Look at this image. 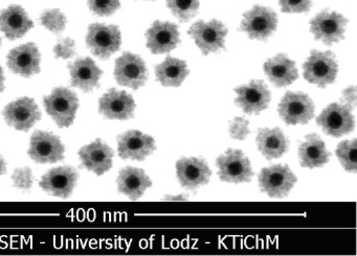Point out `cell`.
I'll return each mask as SVG.
<instances>
[{
	"label": "cell",
	"mask_w": 357,
	"mask_h": 256,
	"mask_svg": "<svg viewBox=\"0 0 357 256\" xmlns=\"http://www.w3.org/2000/svg\"><path fill=\"white\" fill-rule=\"evenodd\" d=\"M41 56L35 43H26L12 49L8 55V67L24 78L40 72Z\"/></svg>",
	"instance_id": "d6986e66"
},
{
	"label": "cell",
	"mask_w": 357,
	"mask_h": 256,
	"mask_svg": "<svg viewBox=\"0 0 357 256\" xmlns=\"http://www.w3.org/2000/svg\"><path fill=\"white\" fill-rule=\"evenodd\" d=\"M229 136L236 141H245L250 135V122L244 118H235L229 122Z\"/></svg>",
	"instance_id": "836d02e7"
},
{
	"label": "cell",
	"mask_w": 357,
	"mask_h": 256,
	"mask_svg": "<svg viewBox=\"0 0 357 256\" xmlns=\"http://www.w3.org/2000/svg\"><path fill=\"white\" fill-rule=\"evenodd\" d=\"M7 173V163L6 160L3 159V156H0V176L5 175Z\"/></svg>",
	"instance_id": "f35d334b"
},
{
	"label": "cell",
	"mask_w": 357,
	"mask_h": 256,
	"mask_svg": "<svg viewBox=\"0 0 357 256\" xmlns=\"http://www.w3.org/2000/svg\"><path fill=\"white\" fill-rule=\"evenodd\" d=\"M5 90V74H3V70L0 66V93Z\"/></svg>",
	"instance_id": "ab89813d"
},
{
	"label": "cell",
	"mask_w": 357,
	"mask_h": 256,
	"mask_svg": "<svg viewBox=\"0 0 357 256\" xmlns=\"http://www.w3.org/2000/svg\"><path fill=\"white\" fill-rule=\"evenodd\" d=\"M45 110L60 128L72 126L79 108L76 93L64 87H58L43 99Z\"/></svg>",
	"instance_id": "7a4b0ae2"
},
{
	"label": "cell",
	"mask_w": 357,
	"mask_h": 256,
	"mask_svg": "<svg viewBox=\"0 0 357 256\" xmlns=\"http://www.w3.org/2000/svg\"><path fill=\"white\" fill-rule=\"evenodd\" d=\"M156 80L165 87H179L189 76V68L183 60L167 57L155 67Z\"/></svg>",
	"instance_id": "83f0119b"
},
{
	"label": "cell",
	"mask_w": 357,
	"mask_h": 256,
	"mask_svg": "<svg viewBox=\"0 0 357 256\" xmlns=\"http://www.w3.org/2000/svg\"><path fill=\"white\" fill-rule=\"evenodd\" d=\"M167 6L179 22H187L197 14L199 0H167Z\"/></svg>",
	"instance_id": "f546056e"
},
{
	"label": "cell",
	"mask_w": 357,
	"mask_h": 256,
	"mask_svg": "<svg viewBox=\"0 0 357 256\" xmlns=\"http://www.w3.org/2000/svg\"><path fill=\"white\" fill-rule=\"evenodd\" d=\"M116 184L119 193L127 195L132 201H137L152 186V181L142 168L127 166L119 173Z\"/></svg>",
	"instance_id": "603a6c76"
},
{
	"label": "cell",
	"mask_w": 357,
	"mask_h": 256,
	"mask_svg": "<svg viewBox=\"0 0 357 256\" xmlns=\"http://www.w3.org/2000/svg\"><path fill=\"white\" fill-rule=\"evenodd\" d=\"M342 105L348 107L349 109H355L356 107V87L351 86L344 89L342 95Z\"/></svg>",
	"instance_id": "8d00e7d4"
},
{
	"label": "cell",
	"mask_w": 357,
	"mask_h": 256,
	"mask_svg": "<svg viewBox=\"0 0 357 256\" xmlns=\"http://www.w3.org/2000/svg\"><path fill=\"white\" fill-rule=\"evenodd\" d=\"M0 45H1V39H0Z\"/></svg>",
	"instance_id": "60d3db41"
},
{
	"label": "cell",
	"mask_w": 357,
	"mask_h": 256,
	"mask_svg": "<svg viewBox=\"0 0 357 256\" xmlns=\"http://www.w3.org/2000/svg\"><path fill=\"white\" fill-rule=\"evenodd\" d=\"M72 86L84 93H91L99 86V81L103 72L98 67L91 58H82L68 64Z\"/></svg>",
	"instance_id": "cb8c5ba5"
},
{
	"label": "cell",
	"mask_w": 357,
	"mask_h": 256,
	"mask_svg": "<svg viewBox=\"0 0 357 256\" xmlns=\"http://www.w3.org/2000/svg\"><path fill=\"white\" fill-rule=\"evenodd\" d=\"M78 180L79 174L74 168L59 166L49 170L41 178L39 185L49 195L66 199L72 195Z\"/></svg>",
	"instance_id": "e0dca14e"
},
{
	"label": "cell",
	"mask_w": 357,
	"mask_h": 256,
	"mask_svg": "<svg viewBox=\"0 0 357 256\" xmlns=\"http://www.w3.org/2000/svg\"><path fill=\"white\" fill-rule=\"evenodd\" d=\"M298 147V158L302 168H321L329 162L330 153L325 143L317 134H309Z\"/></svg>",
	"instance_id": "484cf974"
},
{
	"label": "cell",
	"mask_w": 357,
	"mask_h": 256,
	"mask_svg": "<svg viewBox=\"0 0 357 256\" xmlns=\"http://www.w3.org/2000/svg\"><path fill=\"white\" fill-rule=\"evenodd\" d=\"M189 35L195 41L204 56L217 53L225 49L227 29L222 22L212 20L210 22H198L190 28Z\"/></svg>",
	"instance_id": "9c48e42d"
},
{
	"label": "cell",
	"mask_w": 357,
	"mask_h": 256,
	"mask_svg": "<svg viewBox=\"0 0 357 256\" xmlns=\"http://www.w3.org/2000/svg\"><path fill=\"white\" fill-rule=\"evenodd\" d=\"M218 177L227 183L250 182L254 176L250 159L240 150L229 149L216 159Z\"/></svg>",
	"instance_id": "3957f363"
},
{
	"label": "cell",
	"mask_w": 357,
	"mask_h": 256,
	"mask_svg": "<svg viewBox=\"0 0 357 256\" xmlns=\"http://www.w3.org/2000/svg\"><path fill=\"white\" fill-rule=\"evenodd\" d=\"M135 107L132 95L114 88L106 93L99 102L100 113L108 120H130L135 116Z\"/></svg>",
	"instance_id": "ac0fdd59"
},
{
	"label": "cell",
	"mask_w": 357,
	"mask_h": 256,
	"mask_svg": "<svg viewBox=\"0 0 357 256\" xmlns=\"http://www.w3.org/2000/svg\"><path fill=\"white\" fill-rule=\"evenodd\" d=\"M235 105L246 114H260L268 108L271 93L262 80L252 81L235 89Z\"/></svg>",
	"instance_id": "7c38bea8"
},
{
	"label": "cell",
	"mask_w": 357,
	"mask_h": 256,
	"mask_svg": "<svg viewBox=\"0 0 357 256\" xmlns=\"http://www.w3.org/2000/svg\"><path fill=\"white\" fill-rule=\"evenodd\" d=\"M33 28L34 22L20 6H10L0 13V32L10 40L22 38Z\"/></svg>",
	"instance_id": "7402d4cb"
},
{
	"label": "cell",
	"mask_w": 357,
	"mask_h": 256,
	"mask_svg": "<svg viewBox=\"0 0 357 256\" xmlns=\"http://www.w3.org/2000/svg\"><path fill=\"white\" fill-rule=\"evenodd\" d=\"M348 19L344 16L326 10L311 19L310 32L317 40L330 47L344 39Z\"/></svg>",
	"instance_id": "30bf717a"
},
{
	"label": "cell",
	"mask_w": 357,
	"mask_h": 256,
	"mask_svg": "<svg viewBox=\"0 0 357 256\" xmlns=\"http://www.w3.org/2000/svg\"><path fill=\"white\" fill-rule=\"evenodd\" d=\"M3 115L9 126L26 132L40 120L41 112L34 99L22 97L6 106Z\"/></svg>",
	"instance_id": "5bb4252c"
},
{
	"label": "cell",
	"mask_w": 357,
	"mask_h": 256,
	"mask_svg": "<svg viewBox=\"0 0 357 256\" xmlns=\"http://www.w3.org/2000/svg\"><path fill=\"white\" fill-rule=\"evenodd\" d=\"M114 78L121 86L137 90L147 82V66L139 56L124 53L116 59Z\"/></svg>",
	"instance_id": "ba28073f"
},
{
	"label": "cell",
	"mask_w": 357,
	"mask_h": 256,
	"mask_svg": "<svg viewBox=\"0 0 357 256\" xmlns=\"http://www.w3.org/2000/svg\"><path fill=\"white\" fill-rule=\"evenodd\" d=\"M114 152L101 139L85 145L79 151L82 166L98 176H102L112 168Z\"/></svg>",
	"instance_id": "44dd1931"
},
{
	"label": "cell",
	"mask_w": 357,
	"mask_h": 256,
	"mask_svg": "<svg viewBox=\"0 0 357 256\" xmlns=\"http://www.w3.org/2000/svg\"><path fill=\"white\" fill-rule=\"evenodd\" d=\"M338 65L331 51H311L310 56L303 65V76L310 84L326 88L337 77Z\"/></svg>",
	"instance_id": "6da1fadb"
},
{
	"label": "cell",
	"mask_w": 357,
	"mask_h": 256,
	"mask_svg": "<svg viewBox=\"0 0 357 256\" xmlns=\"http://www.w3.org/2000/svg\"><path fill=\"white\" fill-rule=\"evenodd\" d=\"M284 13H304L311 8V0H279Z\"/></svg>",
	"instance_id": "e575fe53"
},
{
	"label": "cell",
	"mask_w": 357,
	"mask_h": 256,
	"mask_svg": "<svg viewBox=\"0 0 357 256\" xmlns=\"http://www.w3.org/2000/svg\"><path fill=\"white\" fill-rule=\"evenodd\" d=\"M336 157L340 160L342 168L349 173H355L357 170V143L356 138L344 141L337 145Z\"/></svg>",
	"instance_id": "f1b7e54d"
},
{
	"label": "cell",
	"mask_w": 357,
	"mask_h": 256,
	"mask_svg": "<svg viewBox=\"0 0 357 256\" xmlns=\"http://www.w3.org/2000/svg\"><path fill=\"white\" fill-rule=\"evenodd\" d=\"M164 201H188L187 195H165Z\"/></svg>",
	"instance_id": "74e56055"
},
{
	"label": "cell",
	"mask_w": 357,
	"mask_h": 256,
	"mask_svg": "<svg viewBox=\"0 0 357 256\" xmlns=\"http://www.w3.org/2000/svg\"><path fill=\"white\" fill-rule=\"evenodd\" d=\"M89 7L98 16H110L120 9V0H89Z\"/></svg>",
	"instance_id": "1f68e13d"
},
{
	"label": "cell",
	"mask_w": 357,
	"mask_h": 256,
	"mask_svg": "<svg viewBox=\"0 0 357 256\" xmlns=\"http://www.w3.org/2000/svg\"><path fill=\"white\" fill-rule=\"evenodd\" d=\"M317 124L329 136L340 138L355 129L354 116L342 104L333 103L328 106L317 118Z\"/></svg>",
	"instance_id": "8fae6325"
},
{
	"label": "cell",
	"mask_w": 357,
	"mask_h": 256,
	"mask_svg": "<svg viewBox=\"0 0 357 256\" xmlns=\"http://www.w3.org/2000/svg\"><path fill=\"white\" fill-rule=\"evenodd\" d=\"M147 47L154 55L170 53L181 42L178 28L171 22H155L146 33Z\"/></svg>",
	"instance_id": "ffe728a7"
},
{
	"label": "cell",
	"mask_w": 357,
	"mask_h": 256,
	"mask_svg": "<svg viewBox=\"0 0 357 256\" xmlns=\"http://www.w3.org/2000/svg\"><path fill=\"white\" fill-rule=\"evenodd\" d=\"M54 54L58 59H70L76 54V43L70 38L61 39L54 47Z\"/></svg>",
	"instance_id": "d590c367"
},
{
	"label": "cell",
	"mask_w": 357,
	"mask_h": 256,
	"mask_svg": "<svg viewBox=\"0 0 357 256\" xmlns=\"http://www.w3.org/2000/svg\"><path fill=\"white\" fill-rule=\"evenodd\" d=\"M40 22L47 30L55 33V34H59L66 30L68 19L60 10L51 9L47 10L41 14Z\"/></svg>",
	"instance_id": "4dcf8cb0"
},
{
	"label": "cell",
	"mask_w": 357,
	"mask_h": 256,
	"mask_svg": "<svg viewBox=\"0 0 357 256\" xmlns=\"http://www.w3.org/2000/svg\"><path fill=\"white\" fill-rule=\"evenodd\" d=\"M259 151L267 160L282 157L289 147V141L280 128H261L256 137Z\"/></svg>",
	"instance_id": "4316f807"
},
{
	"label": "cell",
	"mask_w": 357,
	"mask_h": 256,
	"mask_svg": "<svg viewBox=\"0 0 357 256\" xmlns=\"http://www.w3.org/2000/svg\"><path fill=\"white\" fill-rule=\"evenodd\" d=\"M261 191L271 198H285L294 189L298 178L290 170L289 166L283 164L264 168L258 177Z\"/></svg>",
	"instance_id": "277c9868"
},
{
	"label": "cell",
	"mask_w": 357,
	"mask_h": 256,
	"mask_svg": "<svg viewBox=\"0 0 357 256\" xmlns=\"http://www.w3.org/2000/svg\"><path fill=\"white\" fill-rule=\"evenodd\" d=\"M277 14L265 7L252 8L243 15L240 31L246 33L252 40H266L277 30Z\"/></svg>",
	"instance_id": "52a82bcc"
},
{
	"label": "cell",
	"mask_w": 357,
	"mask_h": 256,
	"mask_svg": "<svg viewBox=\"0 0 357 256\" xmlns=\"http://www.w3.org/2000/svg\"><path fill=\"white\" fill-rule=\"evenodd\" d=\"M153 137L137 130L127 131L118 137V152L122 159L143 161L155 152Z\"/></svg>",
	"instance_id": "2e32d148"
},
{
	"label": "cell",
	"mask_w": 357,
	"mask_h": 256,
	"mask_svg": "<svg viewBox=\"0 0 357 256\" xmlns=\"http://www.w3.org/2000/svg\"><path fill=\"white\" fill-rule=\"evenodd\" d=\"M264 72L271 84L278 88L289 86L298 78L296 62L283 54L267 60L264 63Z\"/></svg>",
	"instance_id": "d4e9b609"
},
{
	"label": "cell",
	"mask_w": 357,
	"mask_h": 256,
	"mask_svg": "<svg viewBox=\"0 0 357 256\" xmlns=\"http://www.w3.org/2000/svg\"><path fill=\"white\" fill-rule=\"evenodd\" d=\"M14 186L22 191H26L32 189L34 176L30 168H20L14 170L12 175Z\"/></svg>",
	"instance_id": "d6a6232c"
},
{
	"label": "cell",
	"mask_w": 357,
	"mask_h": 256,
	"mask_svg": "<svg viewBox=\"0 0 357 256\" xmlns=\"http://www.w3.org/2000/svg\"><path fill=\"white\" fill-rule=\"evenodd\" d=\"M314 104L308 95L303 93H285L278 106L280 118L286 125H306L314 116Z\"/></svg>",
	"instance_id": "8992f818"
},
{
	"label": "cell",
	"mask_w": 357,
	"mask_h": 256,
	"mask_svg": "<svg viewBox=\"0 0 357 256\" xmlns=\"http://www.w3.org/2000/svg\"><path fill=\"white\" fill-rule=\"evenodd\" d=\"M176 176L183 189L195 191L208 184L212 170L204 158L183 157L176 162Z\"/></svg>",
	"instance_id": "9a60e30c"
},
{
	"label": "cell",
	"mask_w": 357,
	"mask_h": 256,
	"mask_svg": "<svg viewBox=\"0 0 357 256\" xmlns=\"http://www.w3.org/2000/svg\"><path fill=\"white\" fill-rule=\"evenodd\" d=\"M86 45L96 57L108 60L120 49L122 36L116 26L93 24L89 26Z\"/></svg>",
	"instance_id": "5b68a950"
},
{
	"label": "cell",
	"mask_w": 357,
	"mask_h": 256,
	"mask_svg": "<svg viewBox=\"0 0 357 256\" xmlns=\"http://www.w3.org/2000/svg\"><path fill=\"white\" fill-rule=\"evenodd\" d=\"M63 143L59 137L45 131H36L31 137L29 155L37 163H56L64 159Z\"/></svg>",
	"instance_id": "4fadbf2b"
}]
</instances>
